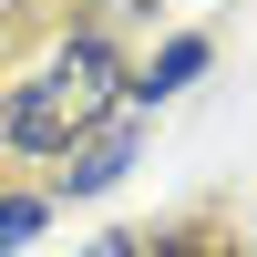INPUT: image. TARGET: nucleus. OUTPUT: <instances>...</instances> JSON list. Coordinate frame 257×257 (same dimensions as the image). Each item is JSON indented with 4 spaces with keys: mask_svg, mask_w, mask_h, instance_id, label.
Here are the masks:
<instances>
[{
    "mask_svg": "<svg viewBox=\"0 0 257 257\" xmlns=\"http://www.w3.org/2000/svg\"><path fill=\"white\" fill-rule=\"evenodd\" d=\"M123 82H134V72L113 62V41H103V31H72V41L11 93L0 134H11L21 155H72L82 134H103V123L123 113Z\"/></svg>",
    "mask_w": 257,
    "mask_h": 257,
    "instance_id": "f257e3e1",
    "label": "nucleus"
},
{
    "mask_svg": "<svg viewBox=\"0 0 257 257\" xmlns=\"http://www.w3.org/2000/svg\"><path fill=\"white\" fill-rule=\"evenodd\" d=\"M123 165H134V113H113L103 134H82V144H72L62 196H103V185H123Z\"/></svg>",
    "mask_w": 257,
    "mask_h": 257,
    "instance_id": "f03ea898",
    "label": "nucleus"
},
{
    "mask_svg": "<svg viewBox=\"0 0 257 257\" xmlns=\"http://www.w3.org/2000/svg\"><path fill=\"white\" fill-rule=\"evenodd\" d=\"M196 72H206V31H175V41H165V52L144 62L134 82H123V103H134V113H144V103H175Z\"/></svg>",
    "mask_w": 257,
    "mask_h": 257,
    "instance_id": "7ed1b4c3",
    "label": "nucleus"
},
{
    "mask_svg": "<svg viewBox=\"0 0 257 257\" xmlns=\"http://www.w3.org/2000/svg\"><path fill=\"white\" fill-rule=\"evenodd\" d=\"M41 216H52V196H0V257L21 237H41Z\"/></svg>",
    "mask_w": 257,
    "mask_h": 257,
    "instance_id": "20e7f679",
    "label": "nucleus"
},
{
    "mask_svg": "<svg viewBox=\"0 0 257 257\" xmlns=\"http://www.w3.org/2000/svg\"><path fill=\"white\" fill-rule=\"evenodd\" d=\"M134 257H206V237H196V226H165V237H144Z\"/></svg>",
    "mask_w": 257,
    "mask_h": 257,
    "instance_id": "39448f33",
    "label": "nucleus"
},
{
    "mask_svg": "<svg viewBox=\"0 0 257 257\" xmlns=\"http://www.w3.org/2000/svg\"><path fill=\"white\" fill-rule=\"evenodd\" d=\"M144 237H93V247H82V257H134Z\"/></svg>",
    "mask_w": 257,
    "mask_h": 257,
    "instance_id": "423d86ee",
    "label": "nucleus"
}]
</instances>
